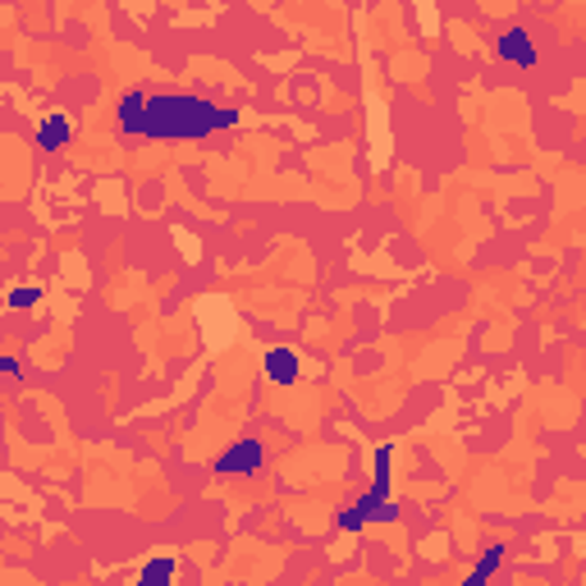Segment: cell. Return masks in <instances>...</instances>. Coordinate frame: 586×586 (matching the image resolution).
Returning <instances> with one entry per match:
<instances>
[{
    "label": "cell",
    "instance_id": "6da1fadb",
    "mask_svg": "<svg viewBox=\"0 0 586 586\" xmlns=\"http://www.w3.org/2000/svg\"><path fill=\"white\" fill-rule=\"evenodd\" d=\"M238 111L211 101L202 92H142L128 88L115 105V124L124 138H151V142H202L211 134L234 128Z\"/></svg>",
    "mask_w": 586,
    "mask_h": 586
},
{
    "label": "cell",
    "instance_id": "7a4b0ae2",
    "mask_svg": "<svg viewBox=\"0 0 586 586\" xmlns=\"http://www.w3.org/2000/svg\"><path fill=\"white\" fill-rule=\"evenodd\" d=\"M389 486H395V445H381L376 449L372 486L353 499L358 513L366 518V527H372V523H399V504H395V495H389Z\"/></svg>",
    "mask_w": 586,
    "mask_h": 586
},
{
    "label": "cell",
    "instance_id": "3957f363",
    "mask_svg": "<svg viewBox=\"0 0 586 586\" xmlns=\"http://www.w3.org/2000/svg\"><path fill=\"white\" fill-rule=\"evenodd\" d=\"M262 463H266L262 440H234L211 467H215V476H257Z\"/></svg>",
    "mask_w": 586,
    "mask_h": 586
},
{
    "label": "cell",
    "instance_id": "277c9868",
    "mask_svg": "<svg viewBox=\"0 0 586 586\" xmlns=\"http://www.w3.org/2000/svg\"><path fill=\"white\" fill-rule=\"evenodd\" d=\"M495 55L504 64H518V70H536L540 64V51H536V41H532V33L523 24H513V28H504L495 37Z\"/></svg>",
    "mask_w": 586,
    "mask_h": 586
},
{
    "label": "cell",
    "instance_id": "5b68a950",
    "mask_svg": "<svg viewBox=\"0 0 586 586\" xmlns=\"http://www.w3.org/2000/svg\"><path fill=\"white\" fill-rule=\"evenodd\" d=\"M302 376V358H298V349H289V344H271V349L262 353V381L266 385H294Z\"/></svg>",
    "mask_w": 586,
    "mask_h": 586
},
{
    "label": "cell",
    "instance_id": "8992f818",
    "mask_svg": "<svg viewBox=\"0 0 586 586\" xmlns=\"http://www.w3.org/2000/svg\"><path fill=\"white\" fill-rule=\"evenodd\" d=\"M70 142H74V120L70 115H64V111L41 115V124H37V147L41 151H51V157H55V151H64Z\"/></svg>",
    "mask_w": 586,
    "mask_h": 586
},
{
    "label": "cell",
    "instance_id": "52a82bcc",
    "mask_svg": "<svg viewBox=\"0 0 586 586\" xmlns=\"http://www.w3.org/2000/svg\"><path fill=\"white\" fill-rule=\"evenodd\" d=\"M175 577H179V563L170 554H157V559H147L138 569L134 586H175Z\"/></svg>",
    "mask_w": 586,
    "mask_h": 586
},
{
    "label": "cell",
    "instance_id": "ba28073f",
    "mask_svg": "<svg viewBox=\"0 0 586 586\" xmlns=\"http://www.w3.org/2000/svg\"><path fill=\"white\" fill-rule=\"evenodd\" d=\"M504 550H509V546H499V540H495V546H486L482 563H476L472 573H463V582H459V586H486V582L499 573V563H504Z\"/></svg>",
    "mask_w": 586,
    "mask_h": 586
},
{
    "label": "cell",
    "instance_id": "9c48e42d",
    "mask_svg": "<svg viewBox=\"0 0 586 586\" xmlns=\"http://www.w3.org/2000/svg\"><path fill=\"white\" fill-rule=\"evenodd\" d=\"M37 298H41L37 285H14L10 298H5V308H10V312H28V308H37Z\"/></svg>",
    "mask_w": 586,
    "mask_h": 586
},
{
    "label": "cell",
    "instance_id": "30bf717a",
    "mask_svg": "<svg viewBox=\"0 0 586 586\" xmlns=\"http://www.w3.org/2000/svg\"><path fill=\"white\" fill-rule=\"evenodd\" d=\"M335 527H339V532H349V536H358V532L366 527V518L358 513V504H349V509H339V518H335Z\"/></svg>",
    "mask_w": 586,
    "mask_h": 586
},
{
    "label": "cell",
    "instance_id": "8fae6325",
    "mask_svg": "<svg viewBox=\"0 0 586 586\" xmlns=\"http://www.w3.org/2000/svg\"><path fill=\"white\" fill-rule=\"evenodd\" d=\"M0 366H5V376H10V381H18V362H14V358H0Z\"/></svg>",
    "mask_w": 586,
    "mask_h": 586
}]
</instances>
